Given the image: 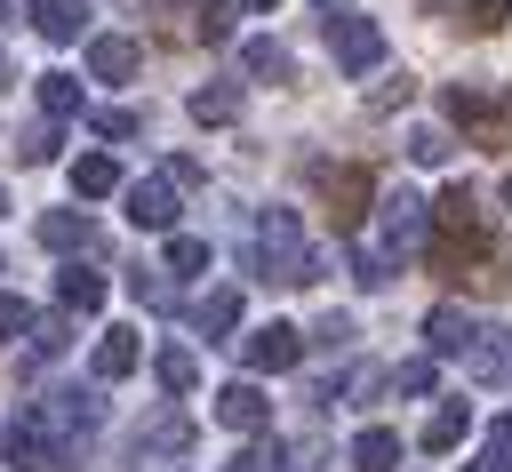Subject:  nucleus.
<instances>
[{"label":"nucleus","instance_id":"nucleus-1","mask_svg":"<svg viewBox=\"0 0 512 472\" xmlns=\"http://www.w3.org/2000/svg\"><path fill=\"white\" fill-rule=\"evenodd\" d=\"M424 264L456 288H512V248L496 240L480 192H464V184H448L424 208Z\"/></svg>","mask_w":512,"mask_h":472},{"label":"nucleus","instance_id":"nucleus-2","mask_svg":"<svg viewBox=\"0 0 512 472\" xmlns=\"http://www.w3.org/2000/svg\"><path fill=\"white\" fill-rule=\"evenodd\" d=\"M248 272L264 288H312L320 280V248L304 240L296 208H256L248 216Z\"/></svg>","mask_w":512,"mask_h":472},{"label":"nucleus","instance_id":"nucleus-3","mask_svg":"<svg viewBox=\"0 0 512 472\" xmlns=\"http://www.w3.org/2000/svg\"><path fill=\"white\" fill-rule=\"evenodd\" d=\"M440 112H448V128L464 144L512 152V88H496V80H448L440 88Z\"/></svg>","mask_w":512,"mask_h":472},{"label":"nucleus","instance_id":"nucleus-4","mask_svg":"<svg viewBox=\"0 0 512 472\" xmlns=\"http://www.w3.org/2000/svg\"><path fill=\"white\" fill-rule=\"evenodd\" d=\"M312 192H320L336 232H360V216L376 200V176H368V160H312Z\"/></svg>","mask_w":512,"mask_h":472},{"label":"nucleus","instance_id":"nucleus-5","mask_svg":"<svg viewBox=\"0 0 512 472\" xmlns=\"http://www.w3.org/2000/svg\"><path fill=\"white\" fill-rule=\"evenodd\" d=\"M32 416L48 424V440H56L64 456H80V448L96 440V392H88V384H56V392H48Z\"/></svg>","mask_w":512,"mask_h":472},{"label":"nucleus","instance_id":"nucleus-6","mask_svg":"<svg viewBox=\"0 0 512 472\" xmlns=\"http://www.w3.org/2000/svg\"><path fill=\"white\" fill-rule=\"evenodd\" d=\"M328 56H336V72L368 80V72L384 64V24H376V16H352V8H336V16H328Z\"/></svg>","mask_w":512,"mask_h":472},{"label":"nucleus","instance_id":"nucleus-7","mask_svg":"<svg viewBox=\"0 0 512 472\" xmlns=\"http://www.w3.org/2000/svg\"><path fill=\"white\" fill-rule=\"evenodd\" d=\"M384 264H400V256H416L424 248V200L416 192H384L376 200V240H368Z\"/></svg>","mask_w":512,"mask_h":472},{"label":"nucleus","instance_id":"nucleus-8","mask_svg":"<svg viewBox=\"0 0 512 472\" xmlns=\"http://www.w3.org/2000/svg\"><path fill=\"white\" fill-rule=\"evenodd\" d=\"M240 344V360H248V376H288L296 360H304V328H288V320H264V328H248V336H232Z\"/></svg>","mask_w":512,"mask_h":472},{"label":"nucleus","instance_id":"nucleus-9","mask_svg":"<svg viewBox=\"0 0 512 472\" xmlns=\"http://www.w3.org/2000/svg\"><path fill=\"white\" fill-rule=\"evenodd\" d=\"M40 248H48V256H96V248H104V224L80 216V208H48V216H40Z\"/></svg>","mask_w":512,"mask_h":472},{"label":"nucleus","instance_id":"nucleus-10","mask_svg":"<svg viewBox=\"0 0 512 472\" xmlns=\"http://www.w3.org/2000/svg\"><path fill=\"white\" fill-rule=\"evenodd\" d=\"M216 424H224V432H240V440H256V432L272 424V400H264V384L232 376V384L216 392Z\"/></svg>","mask_w":512,"mask_h":472},{"label":"nucleus","instance_id":"nucleus-11","mask_svg":"<svg viewBox=\"0 0 512 472\" xmlns=\"http://www.w3.org/2000/svg\"><path fill=\"white\" fill-rule=\"evenodd\" d=\"M48 464H64V448L48 440V424L24 408L16 424H8V472H48Z\"/></svg>","mask_w":512,"mask_h":472},{"label":"nucleus","instance_id":"nucleus-12","mask_svg":"<svg viewBox=\"0 0 512 472\" xmlns=\"http://www.w3.org/2000/svg\"><path fill=\"white\" fill-rule=\"evenodd\" d=\"M456 360H464V376H472V384H512V328H480Z\"/></svg>","mask_w":512,"mask_h":472},{"label":"nucleus","instance_id":"nucleus-13","mask_svg":"<svg viewBox=\"0 0 512 472\" xmlns=\"http://www.w3.org/2000/svg\"><path fill=\"white\" fill-rule=\"evenodd\" d=\"M24 16H32V32H40L48 48L88 40V0H24Z\"/></svg>","mask_w":512,"mask_h":472},{"label":"nucleus","instance_id":"nucleus-14","mask_svg":"<svg viewBox=\"0 0 512 472\" xmlns=\"http://www.w3.org/2000/svg\"><path fill=\"white\" fill-rule=\"evenodd\" d=\"M424 16H440V24L472 32V40H488V32L512 24V0H424Z\"/></svg>","mask_w":512,"mask_h":472},{"label":"nucleus","instance_id":"nucleus-15","mask_svg":"<svg viewBox=\"0 0 512 472\" xmlns=\"http://www.w3.org/2000/svg\"><path fill=\"white\" fill-rule=\"evenodd\" d=\"M128 224H136V232H176V184H168V176L128 184Z\"/></svg>","mask_w":512,"mask_h":472},{"label":"nucleus","instance_id":"nucleus-16","mask_svg":"<svg viewBox=\"0 0 512 472\" xmlns=\"http://www.w3.org/2000/svg\"><path fill=\"white\" fill-rule=\"evenodd\" d=\"M136 360H144V336L136 328H104L96 352H88V376L96 384H120V376H136Z\"/></svg>","mask_w":512,"mask_h":472},{"label":"nucleus","instance_id":"nucleus-17","mask_svg":"<svg viewBox=\"0 0 512 472\" xmlns=\"http://www.w3.org/2000/svg\"><path fill=\"white\" fill-rule=\"evenodd\" d=\"M144 48L128 32H88V80H136Z\"/></svg>","mask_w":512,"mask_h":472},{"label":"nucleus","instance_id":"nucleus-18","mask_svg":"<svg viewBox=\"0 0 512 472\" xmlns=\"http://www.w3.org/2000/svg\"><path fill=\"white\" fill-rule=\"evenodd\" d=\"M472 336H480V320H472L464 304H440V312H424V352H432V360H456Z\"/></svg>","mask_w":512,"mask_h":472},{"label":"nucleus","instance_id":"nucleus-19","mask_svg":"<svg viewBox=\"0 0 512 472\" xmlns=\"http://www.w3.org/2000/svg\"><path fill=\"white\" fill-rule=\"evenodd\" d=\"M240 328V288H208L200 304H192V336H208V344H224Z\"/></svg>","mask_w":512,"mask_h":472},{"label":"nucleus","instance_id":"nucleus-20","mask_svg":"<svg viewBox=\"0 0 512 472\" xmlns=\"http://www.w3.org/2000/svg\"><path fill=\"white\" fill-rule=\"evenodd\" d=\"M200 128H232L240 120V80H208V88H192V104H184Z\"/></svg>","mask_w":512,"mask_h":472},{"label":"nucleus","instance_id":"nucleus-21","mask_svg":"<svg viewBox=\"0 0 512 472\" xmlns=\"http://www.w3.org/2000/svg\"><path fill=\"white\" fill-rule=\"evenodd\" d=\"M136 448H144V456H184V448H192V416H184V408H160V416L136 432Z\"/></svg>","mask_w":512,"mask_h":472},{"label":"nucleus","instance_id":"nucleus-22","mask_svg":"<svg viewBox=\"0 0 512 472\" xmlns=\"http://www.w3.org/2000/svg\"><path fill=\"white\" fill-rule=\"evenodd\" d=\"M56 304H64V312H96V304H104V272H96L88 256H72V272L56 280Z\"/></svg>","mask_w":512,"mask_h":472},{"label":"nucleus","instance_id":"nucleus-23","mask_svg":"<svg viewBox=\"0 0 512 472\" xmlns=\"http://www.w3.org/2000/svg\"><path fill=\"white\" fill-rule=\"evenodd\" d=\"M152 376H160V392H168V400H184V392L200 384V360H192V344H160V352H152Z\"/></svg>","mask_w":512,"mask_h":472},{"label":"nucleus","instance_id":"nucleus-24","mask_svg":"<svg viewBox=\"0 0 512 472\" xmlns=\"http://www.w3.org/2000/svg\"><path fill=\"white\" fill-rule=\"evenodd\" d=\"M72 192H80V200L120 192V160H112V152H80V160H72Z\"/></svg>","mask_w":512,"mask_h":472},{"label":"nucleus","instance_id":"nucleus-25","mask_svg":"<svg viewBox=\"0 0 512 472\" xmlns=\"http://www.w3.org/2000/svg\"><path fill=\"white\" fill-rule=\"evenodd\" d=\"M464 432H472V408H464V400H440V408L424 416V448H432V456H448Z\"/></svg>","mask_w":512,"mask_h":472},{"label":"nucleus","instance_id":"nucleus-26","mask_svg":"<svg viewBox=\"0 0 512 472\" xmlns=\"http://www.w3.org/2000/svg\"><path fill=\"white\" fill-rule=\"evenodd\" d=\"M352 472H400V432L368 424V432L352 440Z\"/></svg>","mask_w":512,"mask_h":472},{"label":"nucleus","instance_id":"nucleus-27","mask_svg":"<svg viewBox=\"0 0 512 472\" xmlns=\"http://www.w3.org/2000/svg\"><path fill=\"white\" fill-rule=\"evenodd\" d=\"M240 72H248V80H272V88H280V80H288L296 64H288V48H280V40H240Z\"/></svg>","mask_w":512,"mask_h":472},{"label":"nucleus","instance_id":"nucleus-28","mask_svg":"<svg viewBox=\"0 0 512 472\" xmlns=\"http://www.w3.org/2000/svg\"><path fill=\"white\" fill-rule=\"evenodd\" d=\"M80 112V80L72 72H40V120H72Z\"/></svg>","mask_w":512,"mask_h":472},{"label":"nucleus","instance_id":"nucleus-29","mask_svg":"<svg viewBox=\"0 0 512 472\" xmlns=\"http://www.w3.org/2000/svg\"><path fill=\"white\" fill-rule=\"evenodd\" d=\"M160 272H176V280L208 272V240H192V232H168V256H160Z\"/></svg>","mask_w":512,"mask_h":472},{"label":"nucleus","instance_id":"nucleus-30","mask_svg":"<svg viewBox=\"0 0 512 472\" xmlns=\"http://www.w3.org/2000/svg\"><path fill=\"white\" fill-rule=\"evenodd\" d=\"M88 128H96V136H104V144H128V136H136V128H144V120H136V112H128V104H96V112H88Z\"/></svg>","mask_w":512,"mask_h":472},{"label":"nucleus","instance_id":"nucleus-31","mask_svg":"<svg viewBox=\"0 0 512 472\" xmlns=\"http://www.w3.org/2000/svg\"><path fill=\"white\" fill-rule=\"evenodd\" d=\"M56 144H64V120H32L16 136V160H56Z\"/></svg>","mask_w":512,"mask_h":472},{"label":"nucleus","instance_id":"nucleus-32","mask_svg":"<svg viewBox=\"0 0 512 472\" xmlns=\"http://www.w3.org/2000/svg\"><path fill=\"white\" fill-rule=\"evenodd\" d=\"M120 280H128L136 304H168V272L160 264H120Z\"/></svg>","mask_w":512,"mask_h":472},{"label":"nucleus","instance_id":"nucleus-33","mask_svg":"<svg viewBox=\"0 0 512 472\" xmlns=\"http://www.w3.org/2000/svg\"><path fill=\"white\" fill-rule=\"evenodd\" d=\"M448 152H456V136H448V128H416V136H408V160H416V168H440Z\"/></svg>","mask_w":512,"mask_h":472},{"label":"nucleus","instance_id":"nucleus-34","mask_svg":"<svg viewBox=\"0 0 512 472\" xmlns=\"http://www.w3.org/2000/svg\"><path fill=\"white\" fill-rule=\"evenodd\" d=\"M432 376H440V368H432V352H424V360H400L384 384H392V392H408V400H424V392H432Z\"/></svg>","mask_w":512,"mask_h":472},{"label":"nucleus","instance_id":"nucleus-35","mask_svg":"<svg viewBox=\"0 0 512 472\" xmlns=\"http://www.w3.org/2000/svg\"><path fill=\"white\" fill-rule=\"evenodd\" d=\"M32 352H40V360L72 352V320H64V312H56V320H32Z\"/></svg>","mask_w":512,"mask_h":472},{"label":"nucleus","instance_id":"nucleus-36","mask_svg":"<svg viewBox=\"0 0 512 472\" xmlns=\"http://www.w3.org/2000/svg\"><path fill=\"white\" fill-rule=\"evenodd\" d=\"M312 344H320V352H344V344H352V320H344V312H328V320L304 336V352H312Z\"/></svg>","mask_w":512,"mask_h":472},{"label":"nucleus","instance_id":"nucleus-37","mask_svg":"<svg viewBox=\"0 0 512 472\" xmlns=\"http://www.w3.org/2000/svg\"><path fill=\"white\" fill-rule=\"evenodd\" d=\"M224 472H280V448H272V440H248V448H240Z\"/></svg>","mask_w":512,"mask_h":472},{"label":"nucleus","instance_id":"nucleus-38","mask_svg":"<svg viewBox=\"0 0 512 472\" xmlns=\"http://www.w3.org/2000/svg\"><path fill=\"white\" fill-rule=\"evenodd\" d=\"M408 96H416V80H408V72H392V80H384V88H376V96H368V104H376V112H400V104H408Z\"/></svg>","mask_w":512,"mask_h":472},{"label":"nucleus","instance_id":"nucleus-39","mask_svg":"<svg viewBox=\"0 0 512 472\" xmlns=\"http://www.w3.org/2000/svg\"><path fill=\"white\" fill-rule=\"evenodd\" d=\"M192 32H200V40H232V8H216V0H208V8H200V24H192Z\"/></svg>","mask_w":512,"mask_h":472},{"label":"nucleus","instance_id":"nucleus-40","mask_svg":"<svg viewBox=\"0 0 512 472\" xmlns=\"http://www.w3.org/2000/svg\"><path fill=\"white\" fill-rule=\"evenodd\" d=\"M32 328V304L24 296H0V336H24Z\"/></svg>","mask_w":512,"mask_h":472},{"label":"nucleus","instance_id":"nucleus-41","mask_svg":"<svg viewBox=\"0 0 512 472\" xmlns=\"http://www.w3.org/2000/svg\"><path fill=\"white\" fill-rule=\"evenodd\" d=\"M464 472H512V456H504V448H488V456H480V464H464Z\"/></svg>","mask_w":512,"mask_h":472},{"label":"nucleus","instance_id":"nucleus-42","mask_svg":"<svg viewBox=\"0 0 512 472\" xmlns=\"http://www.w3.org/2000/svg\"><path fill=\"white\" fill-rule=\"evenodd\" d=\"M488 448H504V456H512V408L496 416V440H488Z\"/></svg>","mask_w":512,"mask_h":472},{"label":"nucleus","instance_id":"nucleus-43","mask_svg":"<svg viewBox=\"0 0 512 472\" xmlns=\"http://www.w3.org/2000/svg\"><path fill=\"white\" fill-rule=\"evenodd\" d=\"M240 8H248V16H264V8H280V0H240Z\"/></svg>","mask_w":512,"mask_h":472},{"label":"nucleus","instance_id":"nucleus-44","mask_svg":"<svg viewBox=\"0 0 512 472\" xmlns=\"http://www.w3.org/2000/svg\"><path fill=\"white\" fill-rule=\"evenodd\" d=\"M504 208H512V176H504Z\"/></svg>","mask_w":512,"mask_h":472},{"label":"nucleus","instance_id":"nucleus-45","mask_svg":"<svg viewBox=\"0 0 512 472\" xmlns=\"http://www.w3.org/2000/svg\"><path fill=\"white\" fill-rule=\"evenodd\" d=\"M0 216H8V184H0Z\"/></svg>","mask_w":512,"mask_h":472},{"label":"nucleus","instance_id":"nucleus-46","mask_svg":"<svg viewBox=\"0 0 512 472\" xmlns=\"http://www.w3.org/2000/svg\"><path fill=\"white\" fill-rule=\"evenodd\" d=\"M320 8H344V0H320Z\"/></svg>","mask_w":512,"mask_h":472},{"label":"nucleus","instance_id":"nucleus-47","mask_svg":"<svg viewBox=\"0 0 512 472\" xmlns=\"http://www.w3.org/2000/svg\"><path fill=\"white\" fill-rule=\"evenodd\" d=\"M0 80H8V56H0Z\"/></svg>","mask_w":512,"mask_h":472}]
</instances>
